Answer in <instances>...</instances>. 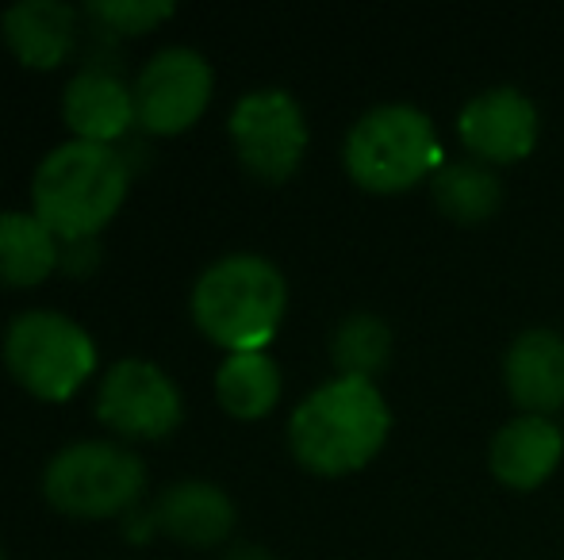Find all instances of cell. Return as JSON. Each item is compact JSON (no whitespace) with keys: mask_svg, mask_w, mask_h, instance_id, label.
Listing matches in <instances>:
<instances>
[{"mask_svg":"<svg viewBox=\"0 0 564 560\" xmlns=\"http://www.w3.org/2000/svg\"><path fill=\"white\" fill-rule=\"evenodd\" d=\"M392 433V411L377 381L335 376L300 399L289 419V449L315 476H346L372 461Z\"/></svg>","mask_w":564,"mask_h":560,"instance_id":"cell-1","label":"cell"},{"mask_svg":"<svg viewBox=\"0 0 564 560\" xmlns=\"http://www.w3.org/2000/svg\"><path fill=\"white\" fill-rule=\"evenodd\" d=\"M131 165L119 146L69 139L39 162L31 180V211L58 242L97 239L127 200Z\"/></svg>","mask_w":564,"mask_h":560,"instance_id":"cell-2","label":"cell"},{"mask_svg":"<svg viewBox=\"0 0 564 560\" xmlns=\"http://www.w3.org/2000/svg\"><path fill=\"white\" fill-rule=\"evenodd\" d=\"M289 284L261 254H227L196 277L193 319L227 353L265 350L284 322Z\"/></svg>","mask_w":564,"mask_h":560,"instance_id":"cell-3","label":"cell"},{"mask_svg":"<svg viewBox=\"0 0 564 560\" xmlns=\"http://www.w3.org/2000/svg\"><path fill=\"white\" fill-rule=\"evenodd\" d=\"M349 180L365 193L395 196L442 169V139L415 105H377L349 128L341 146Z\"/></svg>","mask_w":564,"mask_h":560,"instance_id":"cell-4","label":"cell"},{"mask_svg":"<svg viewBox=\"0 0 564 560\" xmlns=\"http://www.w3.org/2000/svg\"><path fill=\"white\" fill-rule=\"evenodd\" d=\"M4 365L23 392L62 404L97 369L93 334L62 311H23L4 330Z\"/></svg>","mask_w":564,"mask_h":560,"instance_id":"cell-5","label":"cell"},{"mask_svg":"<svg viewBox=\"0 0 564 560\" xmlns=\"http://www.w3.org/2000/svg\"><path fill=\"white\" fill-rule=\"evenodd\" d=\"M147 464L116 441H74L46 461L43 495L74 518H116L139 503Z\"/></svg>","mask_w":564,"mask_h":560,"instance_id":"cell-6","label":"cell"},{"mask_svg":"<svg viewBox=\"0 0 564 560\" xmlns=\"http://www.w3.org/2000/svg\"><path fill=\"white\" fill-rule=\"evenodd\" d=\"M227 135L246 173L265 185H281L307 154V116L284 89H253L230 108Z\"/></svg>","mask_w":564,"mask_h":560,"instance_id":"cell-7","label":"cell"},{"mask_svg":"<svg viewBox=\"0 0 564 560\" xmlns=\"http://www.w3.org/2000/svg\"><path fill=\"white\" fill-rule=\"evenodd\" d=\"M216 74L212 62L193 46H165L139 69L134 92V123L150 135H181L212 105Z\"/></svg>","mask_w":564,"mask_h":560,"instance_id":"cell-8","label":"cell"},{"mask_svg":"<svg viewBox=\"0 0 564 560\" xmlns=\"http://www.w3.org/2000/svg\"><path fill=\"white\" fill-rule=\"evenodd\" d=\"M97 415L123 438L154 441L177 430L185 404H181V388L170 381L165 369L142 358H123L100 381Z\"/></svg>","mask_w":564,"mask_h":560,"instance_id":"cell-9","label":"cell"},{"mask_svg":"<svg viewBox=\"0 0 564 560\" xmlns=\"http://www.w3.org/2000/svg\"><path fill=\"white\" fill-rule=\"evenodd\" d=\"M538 105L514 85H491L476 92L457 116V135L468 154L484 165H511L534 154L538 146Z\"/></svg>","mask_w":564,"mask_h":560,"instance_id":"cell-10","label":"cell"},{"mask_svg":"<svg viewBox=\"0 0 564 560\" xmlns=\"http://www.w3.org/2000/svg\"><path fill=\"white\" fill-rule=\"evenodd\" d=\"M503 384L519 415L553 419L564 407V334L553 327H527L503 353Z\"/></svg>","mask_w":564,"mask_h":560,"instance_id":"cell-11","label":"cell"},{"mask_svg":"<svg viewBox=\"0 0 564 560\" xmlns=\"http://www.w3.org/2000/svg\"><path fill=\"white\" fill-rule=\"evenodd\" d=\"M564 457V433L553 419L538 415H514L491 433L488 469L511 492H534L557 472Z\"/></svg>","mask_w":564,"mask_h":560,"instance_id":"cell-12","label":"cell"},{"mask_svg":"<svg viewBox=\"0 0 564 560\" xmlns=\"http://www.w3.org/2000/svg\"><path fill=\"white\" fill-rule=\"evenodd\" d=\"M62 120L82 142H105L116 146L119 135L134 123V92L116 69L93 66L77 69V77L62 92Z\"/></svg>","mask_w":564,"mask_h":560,"instance_id":"cell-13","label":"cell"},{"mask_svg":"<svg viewBox=\"0 0 564 560\" xmlns=\"http://www.w3.org/2000/svg\"><path fill=\"white\" fill-rule=\"evenodd\" d=\"M4 43L23 66L54 69L74 54L77 46V8L62 0H20L0 20Z\"/></svg>","mask_w":564,"mask_h":560,"instance_id":"cell-14","label":"cell"},{"mask_svg":"<svg viewBox=\"0 0 564 560\" xmlns=\"http://www.w3.org/2000/svg\"><path fill=\"white\" fill-rule=\"evenodd\" d=\"M158 530L170 534L181 546L208 549L219 546L235 530V503L219 484L208 480H181L165 487L162 499L154 503Z\"/></svg>","mask_w":564,"mask_h":560,"instance_id":"cell-15","label":"cell"},{"mask_svg":"<svg viewBox=\"0 0 564 560\" xmlns=\"http://www.w3.org/2000/svg\"><path fill=\"white\" fill-rule=\"evenodd\" d=\"M62 265V242L35 211H0V284L35 288Z\"/></svg>","mask_w":564,"mask_h":560,"instance_id":"cell-16","label":"cell"},{"mask_svg":"<svg viewBox=\"0 0 564 560\" xmlns=\"http://www.w3.org/2000/svg\"><path fill=\"white\" fill-rule=\"evenodd\" d=\"M431 200L453 223H488L503 204V185H499L496 169L476 157H460L446 162L431 177Z\"/></svg>","mask_w":564,"mask_h":560,"instance_id":"cell-17","label":"cell"},{"mask_svg":"<svg viewBox=\"0 0 564 560\" xmlns=\"http://www.w3.org/2000/svg\"><path fill=\"white\" fill-rule=\"evenodd\" d=\"M281 369L265 350L227 353V361L216 373V396L235 419H265L281 399Z\"/></svg>","mask_w":564,"mask_h":560,"instance_id":"cell-18","label":"cell"},{"mask_svg":"<svg viewBox=\"0 0 564 560\" xmlns=\"http://www.w3.org/2000/svg\"><path fill=\"white\" fill-rule=\"evenodd\" d=\"M330 361H335L338 376L377 381L392 361V327L372 311L346 315L330 338Z\"/></svg>","mask_w":564,"mask_h":560,"instance_id":"cell-19","label":"cell"},{"mask_svg":"<svg viewBox=\"0 0 564 560\" xmlns=\"http://www.w3.org/2000/svg\"><path fill=\"white\" fill-rule=\"evenodd\" d=\"M170 15V0H93L85 4V20L100 23V31H112V35H142Z\"/></svg>","mask_w":564,"mask_h":560,"instance_id":"cell-20","label":"cell"},{"mask_svg":"<svg viewBox=\"0 0 564 560\" xmlns=\"http://www.w3.org/2000/svg\"><path fill=\"white\" fill-rule=\"evenodd\" d=\"M100 250H97V239H85V242H62V265H66L74 277H85V273H93V265H97Z\"/></svg>","mask_w":564,"mask_h":560,"instance_id":"cell-21","label":"cell"},{"mask_svg":"<svg viewBox=\"0 0 564 560\" xmlns=\"http://www.w3.org/2000/svg\"><path fill=\"white\" fill-rule=\"evenodd\" d=\"M224 560H276L269 549H261V546H235Z\"/></svg>","mask_w":564,"mask_h":560,"instance_id":"cell-22","label":"cell"},{"mask_svg":"<svg viewBox=\"0 0 564 560\" xmlns=\"http://www.w3.org/2000/svg\"><path fill=\"white\" fill-rule=\"evenodd\" d=\"M0 560H4V553H0Z\"/></svg>","mask_w":564,"mask_h":560,"instance_id":"cell-23","label":"cell"}]
</instances>
